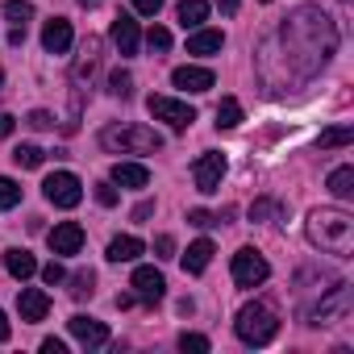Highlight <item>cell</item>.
Here are the masks:
<instances>
[{
  "label": "cell",
  "instance_id": "cell-3",
  "mask_svg": "<svg viewBox=\"0 0 354 354\" xmlns=\"http://www.w3.org/2000/svg\"><path fill=\"white\" fill-rule=\"evenodd\" d=\"M234 333H238L246 346H267V342L279 333V317H275L263 300L242 304V308H238V321H234Z\"/></svg>",
  "mask_w": 354,
  "mask_h": 354
},
{
  "label": "cell",
  "instance_id": "cell-16",
  "mask_svg": "<svg viewBox=\"0 0 354 354\" xmlns=\"http://www.w3.org/2000/svg\"><path fill=\"white\" fill-rule=\"evenodd\" d=\"M109 38H113V46H117L121 55H138V42H142V38H138V21H133V17H125V13H121V17L113 21Z\"/></svg>",
  "mask_w": 354,
  "mask_h": 354
},
{
  "label": "cell",
  "instance_id": "cell-47",
  "mask_svg": "<svg viewBox=\"0 0 354 354\" xmlns=\"http://www.w3.org/2000/svg\"><path fill=\"white\" fill-rule=\"evenodd\" d=\"M263 5H267V0H263Z\"/></svg>",
  "mask_w": 354,
  "mask_h": 354
},
{
  "label": "cell",
  "instance_id": "cell-27",
  "mask_svg": "<svg viewBox=\"0 0 354 354\" xmlns=\"http://www.w3.org/2000/svg\"><path fill=\"white\" fill-rule=\"evenodd\" d=\"M5 17L26 30V21L34 17V5H30V0H5Z\"/></svg>",
  "mask_w": 354,
  "mask_h": 354
},
{
  "label": "cell",
  "instance_id": "cell-36",
  "mask_svg": "<svg viewBox=\"0 0 354 354\" xmlns=\"http://www.w3.org/2000/svg\"><path fill=\"white\" fill-rule=\"evenodd\" d=\"M96 201H100L104 209H113V205H117V184H96Z\"/></svg>",
  "mask_w": 354,
  "mask_h": 354
},
{
  "label": "cell",
  "instance_id": "cell-45",
  "mask_svg": "<svg viewBox=\"0 0 354 354\" xmlns=\"http://www.w3.org/2000/svg\"><path fill=\"white\" fill-rule=\"evenodd\" d=\"M80 5H84V9H96V5H100V0H80Z\"/></svg>",
  "mask_w": 354,
  "mask_h": 354
},
{
  "label": "cell",
  "instance_id": "cell-12",
  "mask_svg": "<svg viewBox=\"0 0 354 354\" xmlns=\"http://www.w3.org/2000/svg\"><path fill=\"white\" fill-rule=\"evenodd\" d=\"M171 84L175 88H184V92H209L217 84V75L209 67H175L171 71Z\"/></svg>",
  "mask_w": 354,
  "mask_h": 354
},
{
  "label": "cell",
  "instance_id": "cell-15",
  "mask_svg": "<svg viewBox=\"0 0 354 354\" xmlns=\"http://www.w3.org/2000/svg\"><path fill=\"white\" fill-rule=\"evenodd\" d=\"M42 46H46L50 55H67V50H71V21H63V17L46 21V26H42Z\"/></svg>",
  "mask_w": 354,
  "mask_h": 354
},
{
  "label": "cell",
  "instance_id": "cell-8",
  "mask_svg": "<svg viewBox=\"0 0 354 354\" xmlns=\"http://www.w3.org/2000/svg\"><path fill=\"white\" fill-rule=\"evenodd\" d=\"M346 313H350V288H346V283H333L329 296H325L317 308H308V325H333V321H342Z\"/></svg>",
  "mask_w": 354,
  "mask_h": 354
},
{
  "label": "cell",
  "instance_id": "cell-46",
  "mask_svg": "<svg viewBox=\"0 0 354 354\" xmlns=\"http://www.w3.org/2000/svg\"><path fill=\"white\" fill-rule=\"evenodd\" d=\"M0 84H5V71H0Z\"/></svg>",
  "mask_w": 354,
  "mask_h": 354
},
{
  "label": "cell",
  "instance_id": "cell-4",
  "mask_svg": "<svg viewBox=\"0 0 354 354\" xmlns=\"http://www.w3.org/2000/svg\"><path fill=\"white\" fill-rule=\"evenodd\" d=\"M100 146L113 154H154L162 146V138L146 125H109L100 133Z\"/></svg>",
  "mask_w": 354,
  "mask_h": 354
},
{
  "label": "cell",
  "instance_id": "cell-30",
  "mask_svg": "<svg viewBox=\"0 0 354 354\" xmlns=\"http://www.w3.org/2000/svg\"><path fill=\"white\" fill-rule=\"evenodd\" d=\"M109 92L125 100V96L133 92V80H129V71H113V75H109Z\"/></svg>",
  "mask_w": 354,
  "mask_h": 354
},
{
  "label": "cell",
  "instance_id": "cell-33",
  "mask_svg": "<svg viewBox=\"0 0 354 354\" xmlns=\"http://www.w3.org/2000/svg\"><path fill=\"white\" fill-rule=\"evenodd\" d=\"M180 350H196V354H205V350H209V337H205V333H184V337H180Z\"/></svg>",
  "mask_w": 354,
  "mask_h": 354
},
{
  "label": "cell",
  "instance_id": "cell-19",
  "mask_svg": "<svg viewBox=\"0 0 354 354\" xmlns=\"http://www.w3.org/2000/svg\"><path fill=\"white\" fill-rule=\"evenodd\" d=\"M225 46V34L221 30H196L188 38V55H217Z\"/></svg>",
  "mask_w": 354,
  "mask_h": 354
},
{
  "label": "cell",
  "instance_id": "cell-11",
  "mask_svg": "<svg viewBox=\"0 0 354 354\" xmlns=\"http://www.w3.org/2000/svg\"><path fill=\"white\" fill-rule=\"evenodd\" d=\"M50 250L55 254H80V246H84V230L75 225V221H59L55 230H50Z\"/></svg>",
  "mask_w": 354,
  "mask_h": 354
},
{
  "label": "cell",
  "instance_id": "cell-43",
  "mask_svg": "<svg viewBox=\"0 0 354 354\" xmlns=\"http://www.w3.org/2000/svg\"><path fill=\"white\" fill-rule=\"evenodd\" d=\"M13 133V117L9 113H0V138H9Z\"/></svg>",
  "mask_w": 354,
  "mask_h": 354
},
{
  "label": "cell",
  "instance_id": "cell-35",
  "mask_svg": "<svg viewBox=\"0 0 354 354\" xmlns=\"http://www.w3.org/2000/svg\"><path fill=\"white\" fill-rule=\"evenodd\" d=\"M42 279H46L50 288H55V283H67V271H63V263H46V267H42Z\"/></svg>",
  "mask_w": 354,
  "mask_h": 354
},
{
  "label": "cell",
  "instance_id": "cell-14",
  "mask_svg": "<svg viewBox=\"0 0 354 354\" xmlns=\"http://www.w3.org/2000/svg\"><path fill=\"white\" fill-rule=\"evenodd\" d=\"M67 325H71L75 342H84V346H109V325H100L92 317H71Z\"/></svg>",
  "mask_w": 354,
  "mask_h": 354
},
{
  "label": "cell",
  "instance_id": "cell-31",
  "mask_svg": "<svg viewBox=\"0 0 354 354\" xmlns=\"http://www.w3.org/2000/svg\"><path fill=\"white\" fill-rule=\"evenodd\" d=\"M92 283H96V275L92 271H80V275H71V296H92Z\"/></svg>",
  "mask_w": 354,
  "mask_h": 354
},
{
  "label": "cell",
  "instance_id": "cell-40",
  "mask_svg": "<svg viewBox=\"0 0 354 354\" xmlns=\"http://www.w3.org/2000/svg\"><path fill=\"white\" fill-rule=\"evenodd\" d=\"M150 213H154V205H150V201H142V205H138V209H133V221H146V217H150Z\"/></svg>",
  "mask_w": 354,
  "mask_h": 354
},
{
  "label": "cell",
  "instance_id": "cell-5",
  "mask_svg": "<svg viewBox=\"0 0 354 354\" xmlns=\"http://www.w3.org/2000/svg\"><path fill=\"white\" fill-rule=\"evenodd\" d=\"M42 192H46V201H50L55 209H75V205L84 201V184H80V175H71V171H55V175H46Z\"/></svg>",
  "mask_w": 354,
  "mask_h": 354
},
{
  "label": "cell",
  "instance_id": "cell-7",
  "mask_svg": "<svg viewBox=\"0 0 354 354\" xmlns=\"http://www.w3.org/2000/svg\"><path fill=\"white\" fill-rule=\"evenodd\" d=\"M230 271H234V283H238V288H259V283H267V275H271L267 259H263L259 250H250V246L234 254V267H230Z\"/></svg>",
  "mask_w": 354,
  "mask_h": 354
},
{
  "label": "cell",
  "instance_id": "cell-13",
  "mask_svg": "<svg viewBox=\"0 0 354 354\" xmlns=\"http://www.w3.org/2000/svg\"><path fill=\"white\" fill-rule=\"evenodd\" d=\"M17 308H21V321H46V313H50V296H46L42 288H21Z\"/></svg>",
  "mask_w": 354,
  "mask_h": 354
},
{
  "label": "cell",
  "instance_id": "cell-29",
  "mask_svg": "<svg viewBox=\"0 0 354 354\" xmlns=\"http://www.w3.org/2000/svg\"><path fill=\"white\" fill-rule=\"evenodd\" d=\"M354 142V129L350 125H337V129H325L321 133V150H329V146H350Z\"/></svg>",
  "mask_w": 354,
  "mask_h": 354
},
{
  "label": "cell",
  "instance_id": "cell-37",
  "mask_svg": "<svg viewBox=\"0 0 354 354\" xmlns=\"http://www.w3.org/2000/svg\"><path fill=\"white\" fill-rule=\"evenodd\" d=\"M154 254H158V259H171V254H175V238H171V234H158V238H154Z\"/></svg>",
  "mask_w": 354,
  "mask_h": 354
},
{
  "label": "cell",
  "instance_id": "cell-44",
  "mask_svg": "<svg viewBox=\"0 0 354 354\" xmlns=\"http://www.w3.org/2000/svg\"><path fill=\"white\" fill-rule=\"evenodd\" d=\"M9 333H13V329H9V317L0 313V342H9Z\"/></svg>",
  "mask_w": 354,
  "mask_h": 354
},
{
  "label": "cell",
  "instance_id": "cell-24",
  "mask_svg": "<svg viewBox=\"0 0 354 354\" xmlns=\"http://www.w3.org/2000/svg\"><path fill=\"white\" fill-rule=\"evenodd\" d=\"M234 125H242V104L234 96H225L217 104V129H234Z\"/></svg>",
  "mask_w": 354,
  "mask_h": 354
},
{
  "label": "cell",
  "instance_id": "cell-39",
  "mask_svg": "<svg viewBox=\"0 0 354 354\" xmlns=\"http://www.w3.org/2000/svg\"><path fill=\"white\" fill-rule=\"evenodd\" d=\"M26 125H34V129H50V125H55V117L38 109V113H30V121H26Z\"/></svg>",
  "mask_w": 354,
  "mask_h": 354
},
{
  "label": "cell",
  "instance_id": "cell-9",
  "mask_svg": "<svg viewBox=\"0 0 354 354\" xmlns=\"http://www.w3.org/2000/svg\"><path fill=\"white\" fill-rule=\"evenodd\" d=\"M221 175H225V154H217V150H209V154H201V158L192 162L196 192H205V196H213V192L221 188Z\"/></svg>",
  "mask_w": 354,
  "mask_h": 354
},
{
  "label": "cell",
  "instance_id": "cell-42",
  "mask_svg": "<svg viewBox=\"0 0 354 354\" xmlns=\"http://www.w3.org/2000/svg\"><path fill=\"white\" fill-rule=\"evenodd\" d=\"M238 5H242V0H217V9H221L225 17H234V13H238Z\"/></svg>",
  "mask_w": 354,
  "mask_h": 354
},
{
  "label": "cell",
  "instance_id": "cell-20",
  "mask_svg": "<svg viewBox=\"0 0 354 354\" xmlns=\"http://www.w3.org/2000/svg\"><path fill=\"white\" fill-rule=\"evenodd\" d=\"M5 271H9L13 279H30V275L38 271V263H34L30 250H5Z\"/></svg>",
  "mask_w": 354,
  "mask_h": 354
},
{
  "label": "cell",
  "instance_id": "cell-10",
  "mask_svg": "<svg viewBox=\"0 0 354 354\" xmlns=\"http://www.w3.org/2000/svg\"><path fill=\"white\" fill-rule=\"evenodd\" d=\"M129 288L138 292V300L154 304V300H162V292H167V279H162L154 267H138V271H133V279H129Z\"/></svg>",
  "mask_w": 354,
  "mask_h": 354
},
{
  "label": "cell",
  "instance_id": "cell-1",
  "mask_svg": "<svg viewBox=\"0 0 354 354\" xmlns=\"http://www.w3.org/2000/svg\"><path fill=\"white\" fill-rule=\"evenodd\" d=\"M337 50V26L329 13H321L317 5H304L296 13H288L259 46V80L267 84V92H292L304 88L313 75H321V67L333 59Z\"/></svg>",
  "mask_w": 354,
  "mask_h": 354
},
{
  "label": "cell",
  "instance_id": "cell-21",
  "mask_svg": "<svg viewBox=\"0 0 354 354\" xmlns=\"http://www.w3.org/2000/svg\"><path fill=\"white\" fill-rule=\"evenodd\" d=\"M175 13H180L184 30H201L205 17H209V5H205V0H180V9H175Z\"/></svg>",
  "mask_w": 354,
  "mask_h": 354
},
{
  "label": "cell",
  "instance_id": "cell-26",
  "mask_svg": "<svg viewBox=\"0 0 354 354\" xmlns=\"http://www.w3.org/2000/svg\"><path fill=\"white\" fill-rule=\"evenodd\" d=\"M250 221H283V205L279 201H254L250 205Z\"/></svg>",
  "mask_w": 354,
  "mask_h": 354
},
{
  "label": "cell",
  "instance_id": "cell-18",
  "mask_svg": "<svg viewBox=\"0 0 354 354\" xmlns=\"http://www.w3.org/2000/svg\"><path fill=\"white\" fill-rule=\"evenodd\" d=\"M113 184H121V188H146L150 184V171L142 162H117L113 167Z\"/></svg>",
  "mask_w": 354,
  "mask_h": 354
},
{
  "label": "cell",
  "instance_id": "cell-28",
  "mask_svg": "<svg viewBox=\"0 0 354 354\" xmlns=\"http://www.w3.org/2000/svg\"><path fill=\"white\" fill-rule=\"evenodd\" d=\"M17 205H21V184H13L9 175H0V213L17 209Z\"/></svg>",
  "mask_w": 354,
  "mask_h": 354
},
{
  "label": "cell",
  "instance_id": "cell-23",
  "mask_svg": "<svg viewBox=\"0 0 354 354\" xmlns=\"http://www.w3.org/2000/svg\"><path fill=\"white\" fill-rule=\"evenodd\" d=\"M329 192H333L337 201H350V196H354V167L329 171Z\"/></svg>",
  "mask_w": 354,
  "mask_h": 354
},
{
  "label": "cell",
  "instance_id": "cell-6",
  "mask_svg": "<svg viewBox=\"0 0 354 354\" xmlns=\"http://www.w3.org/2000/svg\"><path fill=\"white\" fill-rule=\"evenodd\" d=\"M146 109H150L154 121H167L171 129H188V125L196 121V109L184 104V100H175V96H150Z\"/></svg>",
  "mask_w": 354,
  "mask_h": 354
},
{
  "label": "cell",
  "instance_id": "cell-25",
  "mask_svg": "<svg viewBox=\"0 0 354 354\" xmlns=\"http://www.w3.org/2000/svg\"><path fill=\"white\" fill-rule=\"evenodd\" d=\"M42 158H46V150H42V146H34V142H21V146L13 150V162H17V167H26V171L42 167Z\"/></svg>",
  "mask_w": 354,
  "mask_h": 354
},
{
  "label": "cell",
  "instance_id": "cell-2",
  "mask_svg": "<svg viewBox=\"0 0 354 354\" xmlns=\"http://www.w3.org/2000/svg\"><path fill=\"white\" fill-rule=\"evenodd\" d=\"M308 242L325 254H337L346 259L354 250V217L346 209H313L308 213V225H304Z\"/></svg>",
  "mask_w": 354,
  "mask_h": 354
},
{
  "label": "cell",
  "instance_id": "cell-17",
  "mask_svg": "<svg viewBox=\"0 0 354 354\" xmlns=\"http://www.w3.org/2000/svg\"><path fill=\"white\" fill-rule=\"evenodd\" d=\"M213 254H217V250H213V242H209V238L192 242V246L184 250V271H188V275H201V271L213 263Z\"/></svg>",
  "mask_w": 354,
  "mask_h": 354
},
{
  "label": "cell",
  "instance_id": "cell-32",
  "mask_svg": "<svg viewBox=\"0 0 354 354\" xmlns=\"http://www.w3.org/2000/svg\"><path fill=\"white\" fill-rule=\"evenodd\" d=\"M146 46H150V50H171V34H167L162 26H154V30L146 34Z\"/></svg>",
  "mask_w": 354,
  "mask_h": 354
},
{
  "label": "cell",
  "instance_id": "cell-34",
  "mask_svg": "<svg viewBox=\"0 0 354 354\" xmlns=\"http://www.w3.org/2000/svg\"><path fill=\"white\" fill-rule=\"evenodd\" d=\"M188 221H192V225H201V230H209V225H221V217H213L209 209H192V213H188Z\"/></svg>",
  "mask_w": 354,
  "mask_h": 354
},
{
  "label": "cell",
  "instance_id": "cell-41",
  "mask_svg": "<svg viewBox=\"0 0 354 354\" xmlns=\"http://www.w3.org/2000/svg\"><path fill=\"white\" fill-rule=\"evenodd\" d=\"M42 350H46V354H63V350H67V346H63V342H59V337H46V342H42Z\"/></svg>",
  "mask_w": 354,
  "mask_h": 354
},
{
  "label": "cell",
  "instance_id": "cell-38",
  "mask_svg": "<svg viewBox=\"0 0 354 354\" xmlns=\"http://www.w3.org/2000/svg\"><path fill=\"white\" fill-rule=\"evenodd\" d=\"M129 5H133V9H138L142 17H154V13L162 9V0H129Z\"/></svg>",
  "mask_w": 354,
  "mask_h": 354
},
{
  "label": "cell",
  "instance_id": "cell-22",
  "mask_svg": "<svg viewBox=\"0 0 354 354\" xmlns=\"http://www.w3.org/2000/svg\"><path fill=\"white\" fill-rule=\"evenodd\" d=\"M138 254H142V242H138L133 234H121V238L109 242V259H113V263H133Z\"/></svg>",
  "mask_w": 354,
  "mask_h": 354
}]
</instances>
